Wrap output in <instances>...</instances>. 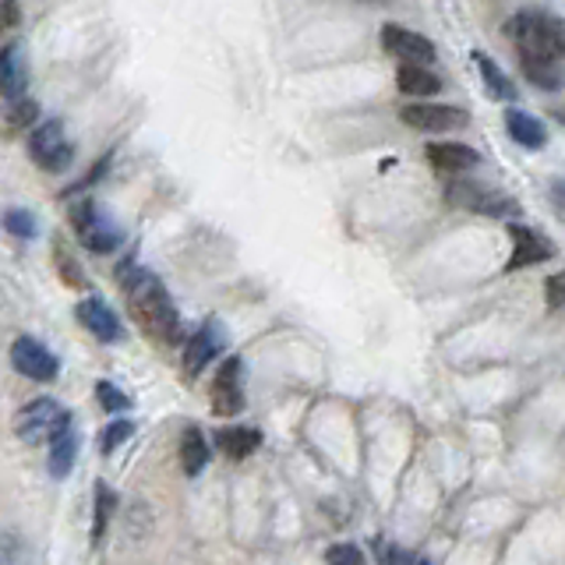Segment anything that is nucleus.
I'll return each instance as SVG.
<instances>
[{"instance_id": "bb28decb", "label": "nucleus", "mask_w": 565, "mask_h": 565, "mask_svg": "<svg viewBox=\"0 0 565 565\" xmlns=\"http://www.w3.org/2000/svg\"><path fill=\"white\" fill-rule=\"evenodd\" d=\"M96 396H99V407H103L107 413H121V410L131 407V400H128V396L118 386H113V381H99Z\"/></svg>"}, {"instance_id": "7c9ffc66", "label": "nucleus", "mask_w": 565, "mask_h": 565, "mask_svg": "<svg viewBox=\"0 0 565 565\" xmlns=\"http://www.w3.org/2000/svg\"><path fill=\"white\" fill-rule=\"evenodd\" d=\"M386 565H410V555L403 552V547H389Z\"/></svg>"}, {"instance_id": "4468645a", "label": "nucleus", "mask_w": 565, "mask_h": 565, "mask_svg": "<svg viewBox=\"0 0 565 565\" xmlns=\"http://www.w3.org/2000/svg\"><path fill=\"white\" fill-rule=\"evenodd\" d=\"M424 156L442 174H467V170H474V166L480 163L477 148L459 145V142H428Z\"/></svg>"}, {"instance_id": "f3484780", "label": "nucleus", "mask_w": 565, "mask_h": 565, "mask_svg": "<svg viewBox=\"0 0 565 565\" xmlns=\"http://www.w3.org/2000/svg\"><path fill=\"white\" fill-rule=\"evenodd\" d=\"M396 89L403 96H435L442 92V78L428 64H400L396 71Z\"/></svg>"}, {"instance_id": "dca6fc26", "label": "nucleus", "mask_w": 565, "mask_h": 565, "mask_svg": "<svg viewBox=\"0 0 565 565\" xmlns=\"http://www.w3.org/2000/svg\"><path fill=\"white\" fill-rule=\"evenodd\" d=\"M474 64L480 68V81H485L488 96L502 99V103H512V99H517V81L502 71V64L495 57H488L485 49H474Z\"/></svg>"}, {"instance_id": "c85d7f7f", "label": "nucleus", "mask_w": 565, "mask_h": 565, "mask_svg": "<svg viewBox=\"0 0 565 565\" xmlns=\"http://www.w3.org/2000/svg\"><path fill=\"white\" fill-rule=\"evenodd\" d=\"M544 293H547V304H552V308H565V269L555 273V276H547Z\"/></svg>"}, {"instance_id": "f03ea898", "label": "nucleus", "mask_w": 565, "mask_h": 565, "mask_svg": "<svg viewBox=\"0 0 565 565\" xmlns=\"http://www.w3.org/2000/svg\"><path fill=\"white\" fill-rule=\"evenodd\" d=\"M506 36L517 43L520 60H544V64H562L565 57V36L562 22H555L544 11H520L506 22Z\"/></svg>"}, {"instance_id": "aec40b11", "label": "nucleus", "mask_w": 565, "mask_h": 565, "mask_svg": "<svg viewBox=\"0 0 565 565\" xmlns=\"http://www.w3.org/2000/svg\"><path fill=\"white\" fill-rule=\"evenodd\" d=\"M215 445H220L230 459H247L262 445V431H255V428H223V431H215Z\"/></svg>"}, {"instance_id": "a878e982", "label": "nucleus", "mask_w": 565, "mask_h": 565, "mask_svg": "<svg viewBox=\"0 0 565 565\" xmlns=\"http://www.w3.org/2000/svg\"><path fill=\"white\" fill-rule=\"evenodd\" d=\"M131 435H135V424H131V421H113V424H107V431L99 435V448H103V456L118 453V448H121Z\"/></svg>"}, {"instance_id": "2eb2a0df", "label": "nucleus", "mask_w": 565, "mask_h": 565, "mask_svg": "<svg viewBox=\"0 0 565 565\" xmlns=\"http://www.w3.org/2000/svg\"><path fill=\"white\" fill-rule=\"evenodd\" d=\"M25 86H29V64L22 54V43L0 46V96L19 99L25 96Z\"/></svg>"}, {"instance_id": "0eeeda50", "label": "nucleus", "mask_w": 565, "mask_h": 565, "mask_svg": "<svg viewBox=\"0 0 565 565\" xmlns=\"http://www.w3.org/2000/svg\"><path fill=\"white\" fill-rule=\"evenodd\" d=\"M209 396H212V413H220V418H237V413L244 410V364H241V357H226L220 364Z\"/></svg>"}, {"instance_id": "4be33fe9", "label": "nucleus", "mask_w": 565, "mask_h": 565, "mask_svg": "<svg viewBox=\"0 0 565 565\" xmlns=\"http://www.w3.org/2000/svg\"><path fill=\"white\" fill-rule=\"evenodd\" d=\"M75 456H78V435H75V428L68 431H60V435L49 442V474H54L57 480L60 477H68L71 467H75Z\"/></svg>"}, {"instance_id": "20e7f679", "label": "nucleus", "mask_w": 565, "mask_h": 565, "mask_svg": "<svg viewBox=\"0 0 565 565\" xmlns=\"http://www.w3.org/2000/svg\"><path fill=\"white\" fill-rule=\"evenodd\" d=\"M71 223L78 230L81 244H86L89 252H96V255L118 252L121 241H124V230L113 223L110 215L103 212V206L92 202V198H81V202L71 209Z\"/></svg>"}, {"instance_id": "a211bd4d", "label": "nucleus", "mask_w": 565, "mask_h": 565, "mask_svg": "<svg viewBox=\"0 0 565 565\" xmlns=\"http://www.w3.org/2000/svg\"><path fill=\"white\" fill-rule=\"evenodd\" d=\"M506 128H509V135L517 145L523 148H541L547 142V131L538 118H530L527 110H517V107H509L506 110Z\"/></svg>"}, {"instance_id": "5701e85b", "label": "nucleus", "mask_w": 565, "mask_h": 565, "mask_svg": "<svg viewBox=\"0 0 565 565\" xmlns=\"http://www.w3.org/2000/svg\"><path fill=\"white\" fill-rule=\"evenodd\" d=\"M113 506H118V495H113L103 480L96 485V520H92V547L103 544L107 538V527H110V517H113Z\"/></svg>"}, {"instance_id": "412c9836", "label": "nucleus", "mask_w": 565, "mask_h": 565, "mask_svg": "<svg viewBox=\"0 0 565 565\" xmlns=\"http://www.w3.org/2000/svg\"><path fill=\"white\" fill-rule=\"evenodd\" d=\"M40 118V107L32 103V99L19 96V99H8L4 107H0V131L4 135H19V131H29Z\"/></svg>"}, {"instance_id": "393cba45", "label": "nucleus", "mask_w": 565, "mask_h": 565, "mask_svg": "<svg viewBox=\"0 0 565 565\" xmlns=\"http://www.w3.org/2000/svg\"><path fill=\"white\" fill-rule=\"evenodd\" d=\"M4 230H8L11 237H19V241H29V237H36V234H40L36 215L25 212V209H8V212H4Z\"/></svg>"}, {"instance_id": "f257e3e1", "label": "nucleus", "mask_w": 565, "mask_h": 565, "mask_svg": "<svg viewBox=\"0 0 565 565\" xmlns=\"http://www.w3.org/2000/svg\"><path fill=\"white\" fill-rule=\"evenodd\" d=\"M118 279L128 297L131 319L145 329V336H153L163 346L180 343V314H177V304L170 301V293H166V287L159 282V276L139 269V265H124Z\"/></svg>"}, {"instance_id": "6ab92c4d", "label": "nucleus", "mask_w": 565, "mask_h": 565, "mask_svg": "<svg viewBox=\"0 0 565 565\" xmlns=\"http://www.w3.org/2000/svg\"><path fill=\"white\" fill-rule=\"evenodd\" d=\"M206 463H209V442L195 424H188L185 435H180V467H185L188 477H198L206 470Z\"/></svg>"}, {"instance_id": "cd10ccee", "label": "nucleus", "mask_w": 565, "mask_h": 565, "mask_svg": "<svg viewBox=\"0 0 565 565\" xmlns=\"http://www.w3.org/2000/svg\"><path fill=\"white\" fill-rule=\"evenodd\" d=\"M325 562L329 565H364V555L357 552L354 544H336V547H329V552H325Z\"/></svg>"}, {"instance_id": "c756f323", "label": "nucleus", "mask_w": 565, "mask_h": 565, "mask_svg": "<svg viewBox=\"0 0 565 565\" xmlns=\"http://www.w3.org/2000/svg\"><path fill=\"white\" fill-rule=\"evenodd\" d=\"M22 11H19V0H0V36H8V32L19 25Z\"/></svg>"}, {"instance_id": "f8f14e48", "label": "nucleus", "mask_w": 565, "mask_h": 565, "mask_svg": "<svg viewBox=\"0 0 565 565\" xmlns=\"http://www.w3.org/2000/svg\"><path fill=\"white\" fill-rule=\"evenodd\" d=\"M223 346H226V332H223V325H220V322H206V325L198 329L195 336L188 340V346H185V375H188V378H198L215 357L223 354Z\"/></svg>"}, {"instance_id": "9d476101", "label": "nucleus", "mask_w": 565, "mask_h": 565, "mask_svg": "<svg viewBox=\"0 0 565 565\" xmlns=\"http://www.w3.org/2000/svg\"><path fill=\"white\" fill-rule=\"evenodd\" d=\"M400 118L413 131H456L470 124V113L459 107H442V103H413L403 107Z\"/></svg>"}, {"instance_id": "9b49d317", "label": "nucleus", "mask_w": 565, "mask_h": 565, "mask_svg": "<svg viewBox=\"0 0 565 565\" xmlns=\"http://www.w3.org/2000/svg\"><path fill=\"white\" fill-rule=\"evenodd\" d=\"M381 46H386V54H392L400 64H435V43L403 25L381 29Z\"/></svg>"}, {"instance_id": "ddd939ff", "label": "nucleus", "mask_w": 565, "mask_h": 565, "mask_svg": "<svg viewBox=\"0 0 565 565\" xmlns=\"http://www.w3.org/2000/svg\"><path fill=\"white\" fill-rule=\"evenodd\" d=\"M78 322L86 325L99 343H118L124 340V329H121V319L113 314V308L103 301V297H86V301L78 304Z\"/></svg>"}, {"instance_id": "7ed1b4c3", "label": "nucleus", "mask_w": 565, "mask_h": 565, "mask_svg": "<svg viewBox=\"0 0 565 565\" xmlns=\"http://www.w3.org/2000/svg\"><path fill=\"white\" fill-rule=\"evenodd\" d=\"M68 428H71V413L57 400H49V396H40V400L25 403L19 413H14V435L29 445L54 442L60 431H68Z\"/></svg>"}, {"instance_id": "1a4fd4ad", "label": "nucleus", "mask_w": 565, "mask_h": 565, "mask_svg": "<svg viewBox=\"0 0 565 565\" xmlns=\"http://www.w3.org/2000/svg\"><path fill=\"white\" fill-rule=\"evenodd\" d=\"M509 241H512V255L506 262V273H520L530 265H541L555 255V247L547 237H541L538 230H530L523 223H509Z\"/></svg>"}, {"instance_id": "b1692460", "label": "nucleus", "mask_w": 565, "mask_h": 565, "mask_svg": "<svg viewBox=\"0 0 565 565\" xmlns=\"http://www.w3.org/2000/svg\"><path fill=\"white\" fill-rule=\"evenodd\" d=\"M523 64V75L530 86H538V89H547V92H555L562 89V64H544V60H520Z\"/></svg>"}, {"instance_id": "423d86ee", "label": "nucleus", "mask_w": 565, "mask_h": 565, "mask_svg": "<svg viewBox=\"0 0 565 565\" xmlns=\"http://www.w3.org/2000/svg\"><path fill=\"white\" fill-rule=\"evenodd\" d=\"M29 153L36 159L40 170H68L71 159H75V145L64 135V124L60 121H43L29 131Z\"/></svg>"}, {"instance_id": "473e14b6", "label": "nucleus", "mask_w": 565, "mask_h": 565, "mask_svg": "<svg viewBox=\"0 0 565 565\" xmlns=\"http://www.w3.org/2000/svg\"><path fill=\"white\" fill-rule=\"evenodd\" d=\"M421 565H428V562H421Z\"/></svg>"}, {"instance_id": "2f4dec72", "label": "nucleus", "mask_w": 565, "mask_h": 565, "mask_svg": "<svg viewBox=\"0 0 565 565\" xmlns=\"http://www.w3.org/2000/svg\"><path fill=\"white\" fill-rule=\"evenodd\" d=\"M562 36H565V22H562Z\"/></svg>"}, {"instance_id": "6e6552de", "label": "nucleus", "mask_w": 565, "mask_h": 565, "mask_svg": "<svg viewBox=\"0 0 565 565\" xmlns=\"http://www.w3.org/2000/svg\"><path fill=\"white\" fill-rule=\"evenodd\" d=\"M11 364H14V372L32 381H54L60 372V361L32 336H19L11 343Z\"/></svg>"}, {"instance_id": "39448f33", "label": "nucleus", "mask_w": 565, "mask_h": 565, "mask_svg": "<svg viewBox=\"0 0 565 565\" xmlns=\"http://www.w3.org/2000/svg\"><path fill=\"white\" fill-rule=\"evenodd\" d=\"M445 202L456 209H467L477 215H495V220H509V215H520L517 198L502 195L498 188L477 185V180H453L445 188Z\"/></svg>"}]
</instances>
